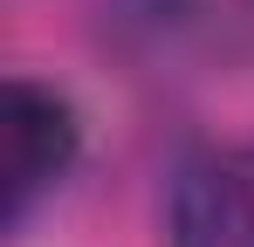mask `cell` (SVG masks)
I'll return each instance as SVG.
<instances>
[{"instance_id": "obj_1", "label": "cell", "mask_w": 254, "mask_h": 247, "mask_svg": "<svg viewBox=\"0 0 254 247\" xmlns=\"http://www.w3.org/2000/svg\"><path fill=\"white\" fill-rule=\"evenodd\" d=\"M83 158V117L62 89L14 76L0 96V220L21 227L35 206L76 172Z\"/></svg>"}, {"instance_id": "obj_2", "label": "cell", "mask_w": 254, "mask_h": 247, "mask_svg": "<svg viewBox=\"0 0 254 247\" xmlns=\"http://www.w3.org/2000/svg\"><path fill=\"white\" fill-rule=\"evenodd\" d=\"M103 21L137 62L165 69L254 62V0H103Z\"/></svg>"}, {"instance_id": "obj_3", "label": "cell", "mask_w": 254, "mask_h": 247, "mask_svg": "<svg viewBox=\"0 0 254 247\" xmlns=\"http://www.w3.org/2000/svg\"><path fill=\"white\" fill-rule=\"evenodd\" d=\"M179 247H254V144L227 158H192L172 185Z\"/></svg>"}]
</instances>
